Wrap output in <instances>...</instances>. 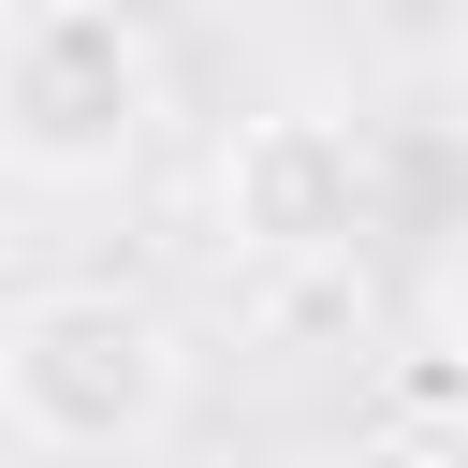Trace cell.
Wrapping results in <instances>:
<instances>
[{
    "mask_svg": "<svg viewBox=\"0 0 468 468\" xmlns=\"http://www.w3.org/2000/svg\"><path fill=\"white\" fill-rule=\"evenodd\" d=\"M176 395H190V351L117 278H44V292L0 307V410H15L29 453H73V468L88 453H146L176 424Z\"/></svg>",
    "mask_w": 468,
    "mask_h": 468,
    "instance_id": "6da1fadb",
    "label": "cell"
},
{
    "mask_svg": "<svg viewBox=\"0 0 468 468\" xmlns=\"http://www.w3.org/2000/svg\"><path fill=\"white\" fill-rule=\"evenodd\" d=\"M161 117V44L117 0H15L0 15V161L44 190H88L146 146Z\"/></svg>",
    "mask_w": 468,
    "mask_h": 468,
    "instance_id": "7a4b0ae2",
    "label": "cell"
},
{
    "mask_svg": "<svg viewBox=\"0 0 468 468\" xmlns=\"http://www.w3.org/2000/svg\"><path fill=\"white\" fill-rule=\"evenodd\" d=\"M366 219H380V146H366V117H336V102H263V117H234V146H219V234H234L263 278H351V263H366Z\"/></svg>",
    "mask_w": 468,
    "mask_h": 468,
    "instance_id": "3957f363",
    "label": "cell"
},
{
    "mask_svg": "<svg viewBox=\"0 0 468 468\" xmlns=\"http://www.w3.org/2000/svg\"><path fill=\"white\" fill-rule=\"evenodd\" d=\"M439 336H453V351H468V219H453V234H439Z\"/></svg>",
    "mask_w": 468,
    "mask_h": 468,
    "instance_id": "277c9868",
    "label": "cell"
}]
</instances>
